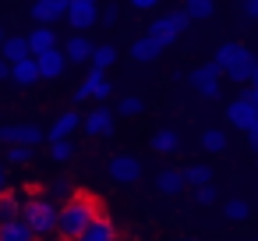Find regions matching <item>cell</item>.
<instances>
[{
	"label": "cell",
	"mask_w": 258,
	"mask_h": 241,
	"mask_svg": "<svg viewBox=\"0 0 258 241\" xmlns=\"http://www.w3.org/2000/svg\"><path fill=\"white\" fill-rule=\"evenodd\" d=\"M212 64L219 68V75H226L230 82H237V85H244V82H251L254 78V68H258V61H254V54L244 46V43H223L219 50H216V57H212Z\"/></svg>",
	"instance_id": "6da1fadb"
},
{
	"label": "cell",
	"mask_w": 258,
	"mask_h": 241,
	"mask_svg": "<svg viewBox=\"0 0 258 241\" xmlns=\"http://www.w3.org/2000/svg\"><path fill=\"white\" fill-rule=\"evenodd\" d=\"M96 206L92 199H82V195H71L64 206H60V216H57V234L68 237V241H78L85 234V227L96 220Z\"/></svg>",
	"instance_id": "7a4b0ae2"
},
{
	"label": "cell",
	"mask_w": 258,
	"mask_h": 241,
	"mask_svg": "<svg viewBox=\"0 0 258 241\" xmlns=\"http://www.w3.org/2000/svg\"><path fill=\"white\" fill-rule=\"evenodd\" d=\"M57 216H60V206H57L53 199H46V195L29 191V199L22 202V220L29 223V230H32L36 237L53 234V230H57Z\"/></svg>",
	"instance_id": "3957f363"
},
{
	"label": "cell",
	"mask_w": 258,
	"mask_h": 241,
	"mask_svg": "<svg viewBox=\"0 0 258 241\" xmlns=\"http://www.w3.org/2000/svg\"><path fill=\"white\" fill-rule=\"evenodd\" d=\"M187 25H191V18H187V15H184V8H180V11H166V15L152 18V25H149V32H145V36H152L159 46H166V43L180 39V36L187 32Z\"/></svg>",
	"instance_id": "277c9868"
},
{
	"label": "cell",
	"mask_w": 258,
	"mask_h": 241,
	"mask_svg": "<svg viewBox=\"0 0 258 241\" xmlns=\"http://www.w3.org/2000/svg\"><path fill=\"white\" fill-rule=\"evenodd\" d=\"M142 160L138 156H131V153H117L110 163H106V177L113 181V184H138L142 181Z\"/></svg>",
	"instance_id": "5b68a950"
},
{
	"label": "cell",
	"mask_w": 258,
	"mask_h": 241,
	"mask_svg": "<svg viewBox=\"0 0 258 241\" xmlns=\"http://www.w3.org/2000/svg\"><path fill=\"white\" fill-rule=\"evenodd\" d=\"M0 142H4V146H29V149H36L39 142H46V131L39 124H32V121L4 124V128H0Z\"/></svg>",
	"instance_id": "8992f818"
},
{
	"label": "cell",
	"mask_w": 258,
	"mask_h": 241,
	"mask_svg": "<svg viewBox=\"0 0 258 241\" xmlns=\"http://www.w3.org/2000/svg\"><path fill=\"white\" fill-rule=\"evenodd\" d=\"M110 92H113V85H110L106 71H99V68H89L85 82L75 89V103H85V100H106Z\"/></svg>",
	"instance_id": "52a82bcc"
},
{
	"label": "cell",
	"mask_w": 258,
	"mask_h": 241,
	"mask_svg": "<svg viewBox=\"0 0 258 241\" xmlns=\"http://www.w3.org/2000/svg\"><path fill=\"white\" fill-rule=\"evenodd\" d=\"M226 121H230L237 131H244V135L254 128L258 110H254V103H251V96H247V92H240L237 100H230V107H226Z\"/></svg>",
	"instance_id": "ba28073f"
},
{
	"label": "cell",
	"mask_w": 258,
	"mask_h": 241,
	"mask_svg": "<svg viewBox=\"0 0 258 241\" xmlns=\"http://www.w3.org/2000/svg\"><path fill=\"white\" fill-rule=\"evenodd\" d=\"M75 32H85L89 25L99 22V0H71L68 8V18H64Z\"/></svg>",
	"instance_id": "9c48e42d"
},
{
	"label": "cell",
	"mask_w": 258,
	"mask_h": 241,
	"mask_svg": "<svg viewBox=\"0 0 258 241\" xmlns=\"http://www.w3.org/2000/svg\"><path fill=\"white\" fill-rule=\"evenodd\" d=\"M219 78H223V75H219V68H216L212 61H209V64H198V68L187 75V82H191V85L198 89V96H205V100H216V96H219Z\"/></svg>",
	"instance_id": "30bf717a"
},
{
	"label": "cell",
	"mask_w": 258,
	"mask_h": 241,
	"mask_svg": "<svg viewBox=\"0 0 258 241\" xmlns=\"http://www.w3.org/2000/svg\"><path fill=\"white\" fill-rule=\"evenodd\" d=\"M36 64H39V82H43V78H46V82H57V78H64V75H68V68H71L60 46H53V50L39 54V57H36Z\"/></svg>",
	"instance_id": "8fae6325"
},
{
	"label": "cell",
	"mask_w": 258,
	"mask_h": 241,
	"mask_svg": "<svg viewBox=\"0 0 258 241\" xmlns=\"http://www.w3.org/2000/svg\"><path fill=\"white\" fill-rule=\"evenodd\" d=\"M68 8H71V0H32L29 15H32L39 25H53V22L68 18Z\"/></svg>",
	"instance_id": "7c38bea8"
},
{
	"label": "cell",
	"mask_w": 258,
	"mask_h": 241,
	"mask_svg": "<svg viewBox=\"0 0 258 241\" xmlns=\"http://www.w3.org/2000/svg\"><path fill=\"white\" fill-rule=\"evenodd\" d=\"M92 54H96V43L92 39H85L82 32H75L71 39H64V57H68V64H92Z\"/></svg>",
	"instance_id": "4fadbf2b"
},
{
	"label": "cell",
	"mask_w": 258,
	"mask_h": 241,
	"mask_svg": "<svg viewBox=\"0 0 258 241\" xmlns=\"http://www.w3.org/2000/svg\"><path fill=\"white\" fill-rule=\"evenodd\" d=\"M82 128H85V135L89 138H103V135H113V110H106V107H96L85 121H82Z\"/></svg>",
	"instance_id": "5bb4252c"
},
{
	"label": "cell",
	"mask_w": 258,
	"mask_h": 241,
	"mask_svg": "<svg viewBox=\"0 0 258 241\" xmlns=\"http://www.w3.org/2000/svg\"><path fill=\"white\" fill-rule=\"evenodd\" d=\"M78 128H82V114H78V110H68V114H60V117L53 121V128L46 131V142H64V138H71Z\"/></svg>",
	"instance_id": "9a60e30c"
},
{
	"label": "cell",
	"mask_w": 258,
	"mask_h": 241,
	"mask_svg": "<svg viewBox=\"0 0 258 241\" xmlns=\"http://www.w3.org/2000/svg\"><path fill=\"white\" fill-rule=\"evenodd\" d=\"M25 39H29V54H32V57H39V54H46V50L57 46V32H53L50 25H36Z\"/></svg>",
	"instance_id": "2e32d148"
},
{
	"label": "cell",
	"mask_w": 258,
	"mask_h": 241,
	"mask_svg": "<svg viewBox=\"0 0 258 241\" xmlns=\"http://www.w3.org/2000/svg\"><path fill=\"white\" fill-rule=\"evenodd\" d=\"M11 82L22 85V89L36 85V82H39V64H36V57H25V61L11 64Z\"/></svg>",
	"instance_id": "e0dca14e"
},
{
	"label": "cell",
	"mask_w": 258,
	"mask_h": 241,
	"mask_svg": "<svg viewBox=\"0 0 258 241\" xmlns=\"http://www.w3.org/2000/svg\"><path fill=\"white\" fill-rule=\"evenodd\" d=\"M184 170H177V167H166V170H159L156 174V188L163 191V195H180L184 191Z\"/></svg>",
	"instance_id": "ac0fdd59"
},
{
	"label": "cell",
	"mask_w": 258,
	"mask_h": 241,
	"mask_svg": "<svg viewBox=\"0 0 258 241\" xmlns=\"http://www.w3.org/2000/svg\"><path fill=\"white\" fill-rule=\"evenodd\" d=\"M159 54H163V46H159L152 36H142V39L131 43V57H135L138 64H152V61H159Z\"/></svg>",
	"instance_id": "d6986e66"
},
{
	"label": "cell",
	"mask_w": 258,
	"mask_h": 241,
	"mask_svg": "<svg viewBox=\"0 0 258 241\" xmlns=\"http://www.w3.org/2000/svg\"><path fill=\"white\" fill-rule=\"evenodd\" d=\"M0 57H4L8 64H18V61L32 57V54H29V39H25V36H8L4 46H0Z\"/></svg>",
	"instance_id": "ffe728a7"
},
{
	"label": "cell",
	"mask_w": 258,
	"mask_h": 241,
	"mask_svg": "<svg viewBox=\"0 0 258 241\" xmlns=\"http://www.w3.org/2000/svg\"><path fill=\"white\" fill-rule=\"evenodd\" d=\"M113 237H117V230H113L110 216H96V220L85 227V234H82L78 241H113Z\"/></svg>",
	"instance_id": "44dd1931"
},
{
	"label": "cell",
	"mask_w": 258,
	"mask_h": 241,
	"mask_svg": "<svg viewBox=\"0 0 258 241\" xmlns=\"http://www.w3.org/2000/svg\"><path fill=\"white\" fill-rule=\"evenodd\" d=\"M22 220V199L15 191H0V227Z\"/></svg>",
	"instance_id": "7402d4cb"
},
{
	"label": "cell",
	"mask_w": 258,
	"mask_h": 241,
	"mask_svg": "<svg viewBox=\"0 0 258 241\" xmlns=\"http://www.w3.org/2000/svg\"><path fill=\"white\" fill-rule=\"evenodd\" d=\"M216 11V0H184V15L191 22H209Z\"/></svg>",
	"instance_id": "603a6c76"
},
{
	"label": "cell",
	"mask_w": 258,
	"mask_h": 241,
	"mask_svg": "<svg viewBox=\"0 0 258 241\" xmlns=\"http://www.w3.org/2000/svg\"><path fill=\"white\" fill-rule=\"evenodd\" d=\"M184 181L191 188H205V184H212V167L209 163H191V167H184Z\"/></svg>",
	"instance_id": "cb8c5ba5"
},
{
	"label": "cell",
	"mask_w": 258,
	"mask_h": 241,
	"mask_svg": "<svg viewBox=\"0 0 258 241\" xmlns=\"http://www.w3.org/2000/svg\"><path fill=\"white\" fill-rule=\"evenodd\" d=\"M152 149H156V153H177V149H180L177 131H173V128H159V131L152 135Z\"/></svg>",
	"instance_id": "d4e9b609"
},
{
	"label": "cell",
	"mask_w": 258,
	"mask_h": 241,
	"mask_svg": "<svg viewBox=\"0 0 258 241\" xmlns=\"http://www.w3.org/2000/svg\"><path fill=\"white\" fill-rule=\"evenodd\" d=\"M0 241H36V234L29 230L25 220H15L8 227H0Z\"/></svg>",
	"instance_id": "484cf974"
},
{
	"label": "cell",
	"mask_w": 258,
	"mask_h": 241,
	"mask_svg": "<svg viewBox=\"0 0 258 241\" xmlns=\"http://www.w3.org/2000/svg\"><path fill=\"white\" fill-rule=\"evenodd\" d=\"M110 64H117V46H113V43H99V46H96V54H92V64H89V68L106 71Z\"/></svg>",
	"instance_id": "4316f807"
},
{
	"label": "cell",
	"mask_w": 258,
	"mask_h": 241,
	"mask_svg": "<svg viewBox=\"0 0 258 241\" xmlns=\"http://www.w3.org/2000/svg\"><path fill=\"white\" fill-rule=\"evenodd\" d=\"M50 160L60 167V163H71L75 160V142L64 138V142H50Z\"/></svg>",
	"instance_id": "83f0119b"
},
{
	"label": "cell",
	"mask_w": 258,
	"mask_h": 241,
	"mask_svg": "<svg viewBox=\"0 0 258 241\" xmlns=\"http://www.w3.org/2000/svg\"><path fill=\"white\" fill-rule=\"evenodd\" d=\"M223 216H226L230 223H244V220L251 216V206H247L244 199H230V202H226V209H223Z\"/></svg>",
	"instance_id": "f1b7e54d"
},
{
	"label": "cell",
	"mask_w": 258,
	"mask_h": 241,
	"mask_svg": "<svg viewBox=\"0 0 258 241\" xmlns=\"http://www.w3.org/2000/svg\"><path fill=\"white\" fill-rule=\"evenodd\" d=\"M202 146H205L209 153H226V131H219V128H209V131L202 135Z\"/></svg>",
	"instance_id": "f546056e"
},
{
	"label": "cell",
	"mask_w": 258,
	"mask_h": 241,
	"mask_svg": "<svg viewBox=\"0 0 258 241\" xmlns=\"http://www.w3.org/2000/svg\"><path fill=\"white\" fill-rule=\"evenodd\" d=\"M142 110H145V100H142V96H124V100H120V107H117V114H120V117H138Z\"/></svg>",
	"instance_id": "4dcf8cb0"
},
{
	"label": "cell",
	"mask_w": 258,
	"mask_h": 241,
	"mask_svg": "<svg viewBox=\"0 0 258 241\" xmlns=\"http://www.w3.org/2000/svg\"><path fill=\"white\" fill-rule=\"evenodd\" d=\"M29 160H32V149H29V146H8V163L22 167V163H29Z\"/></svg>",
	"instance_id": "1f68e13d"
},
{
	"label": "cell",
	"mask_w": 258,
	"mask_h": 241,
	"mask_svg": "<svg viewBox=\"0 0 258 241\" xmlns=\"http://www.w3.org/2000/svg\"><path fill=\"white\" fill-rule=\"evenodd\" d=\"M117 22H120V8H117V4H106V8L99 11V25H106V29H113Z\"/></svg>",
	"instance_id": "d6a6232c"
},
{
	"label": "cell",
	"mask_w": 258,
	"mask_h": 241,
	"mask_svg": "<svg viewBox=\"0 0 258 241\" xmlns=\"http://www.w3.org/2000/svg\"><path fill=\"white\" fill-rule=\"evenodd\" d=\"M195 199H198L202 206H212L219 195H216V188H212V184H205V188H195Z\"/></svg>",
	"instance_id": "836d02e7"
},
{
	"label": "cell",
	"mask_w": 258,
	"mask_h": 241,
	"mask_svg": "<svg viewBox=\"0 0 258 241\" xmlns=\"http://www.w3.org/2000/svg\"><path fill=\"white\" fill-rule=\"evenodd\" d=\"M240 11H244V18H258V0H240Z\"/></svg>",
	"instance_id": "e575fe53"
},
{
	"label": "cell",
	"mask_w": 258,
	"mask_h": 241,
	"mask_svg": "<svg viewBox=\"0 0 258 241\" xmlns=\"http://www.w3.org/2000/svg\"><path fill=\"white\" fill-rule=\"evenodd\" d=\"M127 4H131L135 11H152V8L159 4V0H127Z\"/></svg>",
	"instance_id": "d590c367"
},
{
	"label": "cell",
	"mask_w": 258,
	"mask_h": 241,
	"mask_svg": "<svg viewBox=\"0 0 258 241\" xmlns=\"http://www.w3.org/2000/svg\"><path fill=\"white\" fill-rule=\"evenodd\" d=\"M247 146H251V149H254V153H258V121H254V128H251V131H247Z\"/></svg>",
	"instance_id": "8d00e7d4"
},
{
	"label": "cell",
	"mask_w": 258,
	"mask_h": 241,
	"mask_svg": "<svg viewBox=\"0 0 258 241\" xmlns=\"http://www.w3.org/2000/svg\"><path fill=\"white\" fill-rule=\"evenodd\" d=\"M8 78H11V64L0 57V82H8Z\"/></svg>",
	"instance_id": "74e56055"
},
{
	"label": "cell",
	"mask_w": 258,
	"mask_h": 241,
	"mask_svg": "<svg viewBox=\"0 0 258 241\" xmlns=\"http://www.w3.org/2000/svg\"><path fill=\"white\" fill-rule=\"evenodd\" d=\"M53 191H57V195H71V184H68V181H57Z\"/></svg>",
	"instance_id": "f35d334b"
},
{
	"label": "cell",
	"mask_w": 258,
	"mask_h": 241,
	"mask_svg": "<svg viewBox=\"0 0 258 241\" xmlns=\"http://www.w3.org/2000/svg\"><path fill=\"white\" fill-rule=\"evenodd\" d=\"M0 191H8V167L0 163Z\"/></svg>",
	"instance_id": "ab89813d"
},
{
	"label": "cell",
	"mask_w": 258,
	"mask_h": 241,
	"mask_svg": "<svg viewBox=\"0 0 258 241\" xmlns=\"http://www.w3.org/2000/svg\"><path fill=\"white\" fill-rule=\"evenodd\" d=\"M247 96H251V103H254V110H258V89H251Z\"/></svg>",
	"instance_id": "60d3db41"
},
{
	"label": "cell",
	"mask_w": 258,
	"mask_h": 241,
	"mask_svg": "<svg viewBox=\"0 0 258 241\" xmlns=\"http://www.w3.org/2000/svg\"><path fill=\"white\" fill-rule=\"evenodd\" d=\"M251 85H254V89H258V68H254V78H251Z\"/></svg>",
	"instance_id": "b9f144b4"
},
{
	"label": "cell",
	"mask_w": 258,
	"mask_h": 241,
	"mask_svg": "<svg viewBox=\"0 0 258 241\" xmlns=\"http://www.w3.org/2000/svg\"><path fill=\"white\" fill-rule=\"evenodd\" d=\"M4 39H8V32H4V29H0V46H4Z\"/></svg>",
	"instance_id": "7bdbcfd3"
},
{
	"label": "cell",
	"mask_w": 258,
	"mask_h": 241,
	"mask_svg": "<svg viewBox=\"0 0 258 241\" xmlns=\"http://www.w3.org/2000/svg\"><path fill=\"white\" fill-rule=\"evenodd\" d=\"M184 241H198V237H184Z\"/></svg>",
	"instance_id": "ee69618b"
},
{
	"label": "cell",
	"mask_w": 258,
	"mask_h": 241,
	"mask_svg": "<svg viewBox=\"0 0 258 241\" xmlns=\"http://www.w3.org/2000/svg\"><path fill=\"white\" fill-rule=\"evenodd\" d=\"M170 4H180V0H170Z\"/></svg>",
	"instance_id": "f6af8a7d"
},
{
	"label": "cell",
	"mask_w": 258,
	"mask_h": 241,
	"mask_svg": "<svg viewBox=\"0 0 258 241\" xmlns=\"http://www.w3.org/2000/svg\"><path fill=\"white\" fill-rule=\"evenodd\" d=\"M254 241H258V237H254Z\"/></svg>",
	"instance_id": "bcb514c9"
}]
</instances>
